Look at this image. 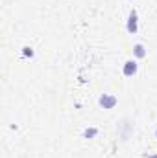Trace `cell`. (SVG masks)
I'll list each match as a JSON object with an SVG mask.
<instances>
[{
  "mask_svg": "<svg viewBox=\"0 0 157 158\" xmlns=\"http://www.w3.org/2000/svg\"><path fill=\"white\" fill-rule=\"evenodd\" d=\"M126 28H128V31H129L131 35H135V33H137V30H139V17H137V11H135V9H131V11H129Z\"/></svg>",
  "mask_w": 157,
  "mask_h": 158,
  "instance_id": "6da1fadb",
  "label": "cell"
},
{
  "mask_svg": "<svg viewBox=\"0 0 157 158\" xmlns=\"http://www.w3.org/2000/svg\"><path fill=\"white\" fill-rule=\"evenodd\" d=\"M98 103H100V107H104V109H113L115 105L118 103V99L113 96V94H102L100 96V99H98Z\"/></svg>",
  "mask_w": 157,
  "mask_h": 158,
  "instance_id": "7a4b0ae2",
  "label": "cell"
},
{
  "mask_svg": "<svg viewBox=\"0 0 157 158\" xmlns=\"http://www.w3.org/2000/svg\"><path fill=\"white\" fill-rule=\"evenodd\" d=\"M137 63L133 61V59H129V61H126L124 63V68H122V74L126 76V77H131V76H135L137 74Z\"/></svg>",
  "mask_w": 157,
  "mask_h": 158,
  "instance_id": "3957f363",
  "label": "cell"
},
{
  "mask_svg": "<svg viewBox=\"0 0 157 158\" xmlns=\"http://www.w3.org/2000/svg\"><path fill=\"white\" fill-rule=\"evenodd\" d=\"M133 53H135V57L142 59V57L146 55V50H144V46H142V44H135V46H133Z\"/></svg>",
  "mask_w": 157,
  "mask_h": 158,
  "instance_id": "277c9868",
  "label": "cell"
},
{
  "mask_svg": "<svg viewBox=\"0 0 157 158\" xmlns=\"http://www.w3.org/2000/svg\"><path fill=\"white\" fill-rule=\"evenodd\" d=\"M96 134H98V129L96 127H87L83 131V138H94Z\"/></svg>",
  "mask_w": 157,
  "mask_h": 158,
  "instance_id": "5b68a950",
  "label": "cell"
},
{
  "mask_svg": "<svg viewBox=\"0 0 157 158\" xmlns=\"http://www.w3.org/2000/svg\"><path fill=\"white\" fill-rule=\"evenodd\" d=\"M22 55H24V57H34V50H32L30 46H24V48H22Z\"/></svg>",
  "mask_w": 157,
  "mask_h": 158,
  "instance_id": "8992f818",
  "label": "cell"
},
{
  "mask_svg": "<svg viewBox=\"0 0 157 158\" xmlns=\"http://www.w3.org/2000/svg\"><path fill=\"white\" fill-rule=\"evenodd\" d=\"M150 158H157V155H155V156H150Z\"/></svg>",
  "mask_w": 157,
  "mask_h": 158,
  "instance_id": "52a82bcc",
  "label": "cell"
},
{
  "mask_svg": "<svg viewBox=\"0 0 157 158\" xmlns=\"http://www.w3.org/2000/svg\"><path fill=\"white\" fill-rule=\"evenodd\" d=\"M155 136H157V131H155Z\"/></svg>",
  "mask_w": 157,
  "mask_h": 158,
  "instance_id": "ba28073f",
  "label": "cell"
}]
</instances>
